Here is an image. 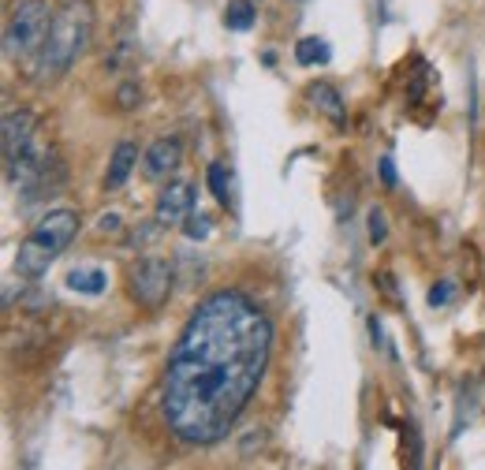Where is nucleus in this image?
I'll return each instance as SVG.
<instances>
[{
	"label": "nucleus",
	"mask_w": 485,
	"mask_h": 470,
	"mask_svg": "<svg viewBox=\"0 0 485 470\" xmlns=\"http://www.w3.org/2000/svg\"><path fill=\"white\" fill-rule=\"evenodd\" d=\"M183 161V146L180 138H157L146 153H142V165H146V176L150 179H169Z\"/></svg>",
	"instance_id": "nucleus-8"
},
{
	"label": "nucleus",
	"mask_w": 485,
	"mask_h": 470,
	"mask_svg": "<svg viewBox=\"0 0 485 470\" xmlns=\"http://www.w3.org/2000/svg\"><path fill=\"white\" fill-rule=\"evenodd\" d=\"M306 97H310L314 108L329 112L333 120H344V97H340V90H336L333 83H310V87H306Z\"/></svg>",
	"instance_id": "nucleus-10"
},
{
	"label": "nucleus",
	"mask_w": 485,
	"mask_h": 470,
	"mask_svg": "<svg viewBox=\"0 0 485 470\" xmlns=\"http://www.w3.org/2000/svg\"><path fill=\"white\" fill-rule=\"evenodd\" d=\"M273 359L269 313L242 291H213L194 310L160 373V418L191 448L232 434Z\"/></svg>",
	"instance_id": "nucleus-1"
},
{
	"label": "nucleus",
	"mask_w": 485,
	"mask_h": 470,
	"mask_svg": "<svg viewBox=\"0 0 485 470\" xmlns=\"http://www.w3.org/2000/svg\"><path fill=\"white\" fill-rule=\"evenodd\" d=\"M34 131H37V116L30 108H12L5 116V169H12L34 146Z\"/></svg>",
	"instance_id": "nucleus-7"
},
{
	"label": "nucleus",
	"mask_w": 485,
	"mask_h": 470,
	"mask_svg": "<svg viewBox=\"0 0 485 470\" xmlns=\"http://www.w3.org/2000/svg\"><path fill=\"white\" fill-rule=\"evenodd\" d=\"M67 288L78 295H101L105 291V272L101 269H75L67 272Z\"/></svg>",
	"instance_id": "nucleus-11"
},
{
	"label": "nucleus",
	"mask_w": 485,
	"mask_h": 470,
	"mask_svg": "<svg viewBox=\"0 0 485 470\" xmlns=\"http://www.w3.org/2000/svg\"><path fill=\"white\" fill-rule=\"evenodd\" d=\"M210 228H213V224H210V217H206V213H191V217L183 220V231L191 235V240H206Z\"/></svg>",
	"instance_id": "nucleus-16"
},
{
	"label": "nucleus",
	"mask_w": 485,
	"mask_h": 470,
	"mask_svg": "<svg viewBox=\"0 0 485 470\" xmlns=\"http://www.w3.org/2000/svg\"><path fill=\"white\" fill-rule=\"evenodd\" d=\"M94 37V8L90 0H67V5L53 15L46 46L37 49V56L30 60V78L34 83H57L60 75L71 71V64L87 53Z\"/></svg>",
	"instance_id": "nucleus-2"
},
{
	"label": "nucleus",
	"mask_w": 485,
	"mask_h": 470,
	"mask_svg": "<svg viewBox=\"0 0 485 470\" xmlns=\"http://www.w3.org/2000/svg\"><path fill=\"white\" fill-rule=\"evenodd\" d=\"M194 213V187L183 179H172L157 194V228H180Z\"/></svg>",
	"instance_id": "nucleus-6"
},
{
	"label": "nucleus",
	"mask_w": 485,
	"mask_h": 470,
	"mask_svg": "<svg viewBox=\"0 0 485 470\" xmlns=\"http://www.w3.org/2000/svg\"><path fill=\"white\" fill-rule=\"evenodd\" d=\"M381 183L392 190L396 187V165H392V157H381Z\"/></svg>",
	"instance_id": "nucleus-19"
},
{
	"label": "nucleus",
	"mask_w": 485,
	"mask_h": 470,
	"mask_svg": "<svg viewBox=\"0 0 485 470\" xmlns=\"http://www.w3.org/2000/svg\"><path fill=\"white\" fill-rule=\"evenodd\" d=\"M172 291V265L165 258H139L128 269V295L150 310H157Z\"/></svg>",
	"instance_id": "nucleus-5"
},
{
	"label": "nucleus",
	"mask_w": 485,
	"mask_h": 470,
	"mask_svg": "<svg viewBox=\"0 0 485 470\" xmlns=\"http://www.w3.org/2000/svg\"><path fill=\"white\" fill-rule=\"evenodd\" d=\"M53 8L46 0H19L12 19H8V34H5V49L12 60H34L37 49L46 46L49 26H53Z\"/></svg>",
	"instance_id": "nucleus-4"
},
{
	"label": "nucleus",
	"mask_w": 485,
	"mask_h": 470,
	"mask_svg": "<svg viewBox=\"0 0 485 470\" xmlns=\"http://www.w3.org/2000/svg\"><path fill=\"white\" fill-rule=\"evenodd\" d=\"M452 295H456V284H452V281H440V284H433V291H429V306H449Z\"/></svg>",
	"instance_id": "nucleus-17"
},
{
	"label": "nucleus",
	"mask_w": 485,
	"mask_h": 470,
	"mask_svg": "<svg viewBox=\"0 0 485 470\" xmlns=\"http://www.w3.org/2000/svg\"><path fill=\"white\" fill-rule=\"evenodd\" d=\"M258 19V8L251 5V0H228L224 8V26L228 30H251Z\"/></svg>",
	"instance_id": "nucleus-12"
},
{
	"label": "nucleus",
	"mask_w": 485,
	"mask_h": 470,
	"mask_svg": "<svg viewBox=\"0 0 485 470\" xmlns=\"http://www.w3.org/2000/svg\"><path fill=\"white\" fill-rule=\"evenodd\" d=\"M295 64H303V67L329 64V46L317 42V37H299L295 42Z\"/></svg>",
	"instance_id": "nucleus-13"
},
{
	"label": "nucleus",
	"mask_w": 485,
	"mask_h": 470,
	"mask_svg": "<svg viewBox=\"0 0 485 470\" xmlns=\"http://www.w3.org/2000/svg\"><path fill=\"white\" fill-rule=\"evenodd\" d=\"M206 179H210V190H213V199H217L221 206H228V202H232V199H228V172H224V165H221V161H213V165H210Z\"/></svg>",
	"instance_id": "nucleus-14"
},
{
	"label": "nucleus",
	"mask_w": 485,
	"mask_h": 470,
	"mask_svg": "<svg viewBox=\"0 0 485 470\" xmlns=\"http://www.w3.org/2000/svg\"><path fill=\"white\" fill-rule=\"evenodd\" d=\"M135 161H139V146L135 142H119L116 149H112V157H108V169H105V190H119L128 183V176H131V169H135Z\"/></svg>",
	"instance_id": "nucleus-9"
},
{
	"label": "nucleus",
	"mask_w": 485,
	"mask_h": 470,
	"mask_svg": "<svg viewBox=\"0 0 485 470\" xmlns=\"http://www.w3.org/2000/svg\"><path fill=\"white\" fill-rule=\"evenodd\" d=\"M75 235H78V213L75 209H49L23 240V247L15 254V272L23 281H37L75 243Z\"/></svg>",
	"instance_id": "nucleus-3"
},
{
	"label": "nucleus",
	"mask_w": 485,
	"mask_h": 470,
	"mask_svg": "<svg viewBox=\"0 0 485 470\" xmlns=\"http://www.w3.org/2000/svg\"><path fill=\"white\" fill-rule=\"evenodd\" d=\"M385 231H388V228H385V213L374 209V213H370V240H374V243H385Z\"/></svg>",
	"instance_id": "nucleus-18"
},
{
	"label": "nucleus",
	"mask_w": 485,
	"mask_h": 470,
	"mask_svg": "<svg viewBox=\"0 0 485 470\" xmlns=\"http://www.w3.org/2000/svg\"><path fill=\"white\" fill-rule=\"evenodd\" d=\"M139 101H142V87H139V83H119V90H116V108L131 112Z\"/></svg>",
	"instance_id": "nucleus-15"
}]
</instances>
